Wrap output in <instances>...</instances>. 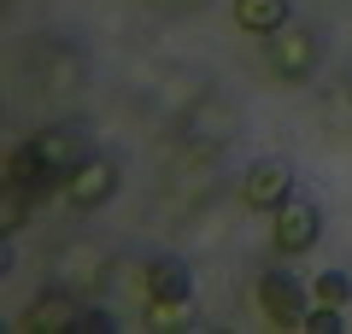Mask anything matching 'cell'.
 <instances>
[{"label": "cell", "mask_w": 352, "mask_h": 334, "mask_svg": "<svg viewBox=\"0 0 352 334\" xmlns=\"http://www.w3.org/2000/svg\"><path fill=\"white\" fill-rule=\"evenodd\" d=\"M24 188H12L6 182V199H0V235H18V229H24Z\"/></svg>", "instance_id": "cell-13"}, {"label": "cell", "mask_w": 352, "mask_h": 334, "mask_svg": "<svg viewBox=\"0 0 352 334\" xmlns=\"http://www.w3.org/2000/svg\"><path fill=\"white\" fill-rule=\"evenodd\" d=\"M18 329L24 334H41V329H82V311H76V293H41L36 305L18 317Z\"/></svg>", "instance_id": "cell-6"}, {"label": "cell", "mask_w": 352, "mask_h": 334, "mask_svg": "<svg viewBox=\"0 0 352 334\" xmlns=\"http://www.w3.org/2000/svg\"><path fill=\"white\" fill-rule=\"evenodd\" d=\"M112 194H118V164L112 159H82L65 176V199H71L76 211H100Z\"/></svg>", "instance_id": "cell-4"}, {"label": "cell", "mask_w": 352, "mask_h": 334, "mask_svg": "<svg viewBox=\"0 0 352 334\" xmlns=\"http://www.w3.org/2000/svg\"><path fill=\"white\" fill-rule=\"evenodd\" d=\"M317 235H323V211H317L311 199H288V205L276 211V229H270V241H276L282 258H294V252H311Z\"/></svg>", "instance_id": "cell-3"}, {"label": "cell", "mask_w": 352, "mask_h": 334, "mask_svg": "<svg viewBox=\"0 0 352 334\" xmlns=\"http://www.w3.org/2000/svg\"><path fill=\"white\" fill-rule=\"evenodd\" d=\"M258 305H264V322H270V329H300L305 322V287L294 282L288 270H264L258 276Z\"/></svg>", "instance_id": "cell-2"}, {"label": "cell", "mask_w": 352, "mask_h": 334, "mask_svg": "<svg viewBox=\"0 0 352 334\" xmlns=\"http://www.w3.org/2000/svg\"><path fill=\"white\" fill-rule=\"evenodd\" d=\"M300 329L305 334H340V305H311Z\"/></svg>", "instance_id": "cell-14"}, {"label": "cell", "mask_w": 352, "mask_h": 334, "mask_svg": "<svg viewBox=\"0 0 352 334\" xmlns=\"http://www.w3.org/2000/svg\"><path fill=\"white\" fill-rule=\"evenodd\" d=\"M346 118H352V88H346Z\"/></svg>", "instance_id": "cell-15"}, {"label": "cell", "mask_w": 352, "mask_h": 334, "mask_svg": "<svg viewBox=\"0 0 352 334\" xmlns=\"http://www.w3.org/2000/svg\"><path fill=\"white\" fill-rule=\"evenodd\" d=\"M100 252L94 247H65V258H59V282H94L100 276Z\"/></svg>", "instance_id": "cell-11"}, {"label": "cell", "mask_w": 352, "mask_h": 334, "mask_svg": "<svg viewBox=\"0 0 352 334\" xmlns=\"http://www.w3.org/2000/svg\"><path fill=\"white\" fill-rule=\"evenodd\" d=\"M241 199H247L252 211H282L294 199V170L282 159H258L247 170V182H241Z\"/></svg>", "instance_id": "cell-5"}, {"label": "cell", "mask_w": 352, "mask_h": 334, "mask_svg": "<svg viewBox=\"0 0 352 334\" xmlns=\"http://www.w3.org/2000/svg\"><path fill=\"white\" fill-rule=\"evenodd\" d=\"M147 299H194V276L182 258H153L147 264Z\"/></svg>", "instance_id": "cell-9"}, {"label": "cell", "mask_w": 352, "mask_h": 334, "mask_svg": "<svg viewBox=\"0 0 352 334\" xmlns=\"http://www.w3.org/2000/svg\"><path fill=\"white\" fill-rule=\"evenodd\" d=\"M288 18H294V12H288V0H235V24L247 30V36H258V41H264V36H276Z\"/></svg>", "instance_id": "cell-8"}, {"label": "cell", "mask_w": 352, "mask_h": 334, "mask_svg": "<svg viewBox=\"0 0 352 334\" xmlns=\"http://www.w3.org/2000/svg\"><path fill=\"white\" fill-rule=\"evenodd\" d=\"M311 299H317V305H346V299H352V276L346 270H323L311 282Z\"/></svg>", "instance_id": "cell-12"}, {"label": "cell", "mask_w": 352, "mask_h": 334, "mask_svg": "<svg viewBox=\"0 0 352 334\" xmlns=\"http://www.w3.org/2000/svg\"><path fill=\"white\" fill-rule=\"evenodd\" d=\"M36 159H41L47 176H71L76 164H82V147H76L71 129H41V135H36Z\"/></svg>", "instance_id": "cell-7"}, {"label": "cell", "mask_w": 352, "mask_h": 334, "mask_svg": "<svg viewBox=\"0 0 352 334\" xmlns=\"http://www.w3.org/2000/svg\"><path fill=\"white\" fill-rule=\"evenodd\" d=\"M147 329H159V334L194 329V299H153V311H147Z\"/></svg>", "instance_id": "cell-10"}, {"label": "cell", "mask_w": 352, "mask_h": 334, "mask_svg": "<svg viewBox=\"0 0 352 334\" xmlns=\"http://www.w3.org/2000/svg\"><path fill=\"white\" fill-rule=\"evenodd\" d=\"M264 65H270L282 82H305V76L317 71V36L288 18L276 36H264Z\"/></svg>", "instance_id": "cell-1"}]
</instances>
